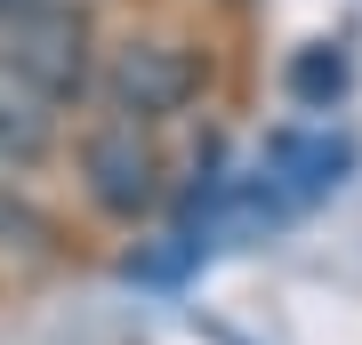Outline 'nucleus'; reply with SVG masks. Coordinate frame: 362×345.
I'll return each instance as SVG.
<instances>
[{"label":"nucleus","instance_id":"obj_6","mask_svg":"<svg viewBox=\"0 0 362 345\" xmlns=\"http://www.w3.org/2000/svg\"><path fill=\"white\" fill-rule=\"evenodd\" d=\"M282 89H290V104H306V113H330V104L346 97V49H338V40H306V49L290 56Z\"/></svg>","mask_w":362,"mask_h":345},{"label":"nucleus","instance_id":"obj_3","mask_svg":"<svg viewBox=\"0 0 362 345\" xmlns=\"http://www.w3.org/2000/svg\"><path fill=\"white\" fill-rule=\"evenodd\" d=\"M97 89H105V113H129V121L153 128V121L185 113V104L202 97V56L177 49V40H121V49L105 56Z\"/></svg>","mask_w":362,"mask_h":345},{"label":"nucleus","instance_id":"obj_2","mask_svg":"<svg viewBox=\"0 0 362 345\" xmlns=\"http://www.w3.org/2000/svg\"><path fill=\"white\" fill-rule=\"evenodd\" d=\"M81 193L105 209L113 225H137V217H153L161 209V193H169V169H161V145H153V128L129 121V113H105L81 128Z\"/></svg>","mask_w":362,"mask_h":345},{"label":"nucleus","instance_id":"obj_1","mask_svg":"<svg viewBox=\"0 0 362 345\" xmlns=\"http://www.w3.org/2000/svg\"><path fill=\"white\" fill-rule=\"evenodd\" d=\"M0 64H16L40 97L81 104V97L97 89L89 16H81L73 0H16V8H0Z\"/></svg>","mask_w":362,"mask_h":345},{"label":"nucleus","instance_id":"obj_4","mask_svg":"<svg viewBox=\"0 0 362 345\" xmlns=\"http://www.w3.org/2000/svg\"><path fill=\"white\" fill-rule=\"evenodd\" d=\"M57 113H65L57 97H40L16 64H0V169H40L49 161Z\"/></svg>","mask_w":362,"mask_h":345},{"label":"nucleus","instance_id":"obj_5","mask_svg":"<svg viewBox=\"0 0 362 345\" xmlns=\"http://www.w3.org/2000/svg\"><path fill=\"white\" fill-rule=\"evenodd\" d=\"M354 169V145L346 137H306V128H282V137L266 145V185H282L290 201H314V193L346 185Z\"/></svg>","mask_w":362,"mask_h":345}]
</instances>
